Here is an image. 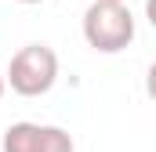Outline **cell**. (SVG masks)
Returning <instances> with one entry per match:
<instances>
[{
  "label": "cell",
  "mask_w": 156,
  "mask_h": 152,
  "mask_svg": "<svg viewBox=\"0 0 156 152\" xmlns=\"http://www.w3.org/2000/svg\"><path fill=\"white\" fill-rule=\"evenodd\" d=\"M83 40L98 54H120L134 40V15L123 0H91L83 11Z\"/></svg>",
  "instance_id": "cell-1"
},
{
  "label": "cell",
  "mask_w": 156,
  "mask_h": 152,
  "mask_svg": "<svg viewBox=\"0 0 156 152\" xmlns=\"http://www.w3.org/2000/svg\"><path fill=\"white\" fill-rule=\"evenodd\" d=\"M55 80H58V54L47 43H26L7 65V83L22 98L47 94L55 87Z\"/></svg>",
  "instance_id": "cell-2"
},
{
  "label": "cell",
  "mask_w": 156,
  "mask_h": 152,
  "mask_svg": "<svg viewBox=\"0 0 156 152\" xmlns=\"http://www.w3.org/2000/svg\"><path fill=\"white\" fill-rule=\"evenodd\" d=\"M4 152H76V149L62 127L22 119V123H11L4 130Z\"/></svg>",
  "instance_id": "cell-3"
},
{
  "label": "cell",
  "mask_w": 156,
  "mask_h": 152,
  "mask_svg": "<svg viewBox=\"0 0 156 152\" xmlns=\"http://www.w3.org/2000/svg\"><path fill=\"white\" fill-rule=\"evenodd\" d=\"M145 94L156 102V62L149 65V73H145Z\"/></svg>",
  "instance_id": "cell-4"
},
{
  "label": "cell",
  "mask_w": 156,
  "mask_h": 152,
  "mask_svg": "<svg viewBox=\"0 0 156 152\" xmlns=\"http://www.w3.org/2000/svg\"><path fill=\"white\" fill-rule=\"evenodd\" d=\"M145 18H149V26L156 29V0H145Z\"/></svg>",
  "instance_id": "cell-5"
},
{
  "label": "cell",
  "mask_w": 156,
  "mask_h": 152,
  "mask_svg": "<svg viewBox=\"0 0 156 152\" xmlns=\"http://www.w3.org/2000/svg\"><path fill=\"white\" fill-rule=\"evenodd\" d=\"M4 91H7V76L0 73V98H4Z\"/></svg>",
  "instance_id": "cell-6"
},
{
  "label": "cell",
  "mask_w": 156,
  "mask_h": 152,
  "mask_svg": "<svg viewBox=\"0 0 156 152\" xmlns=\"http://www.w3.org/2000/svg\"><path fill=\"white\" fill-rule=\"evenodd\" d=\"M18 4H44V0H18Z\"/></svg>",
  "instance_id": "cell-7"
},
{
  "label": "cell",
  "mask_w": 156,
  "mask_h": 152,
  "mask_svg": "<svg viewBox=\"0 0 156 152\" xmlns=\"http://www.w3.org/2000/svg\"><path fill=\"white\" fill-rule=\"evenodd\" d=\"M123 4H127V0H123Z\"/></svg>",
  "instance_id": "cell-8"
}]
</instances>
